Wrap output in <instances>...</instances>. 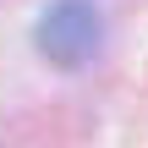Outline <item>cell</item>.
Listing matches in <instances>:
<instances>
[{"instance_id":"6da1fadb","label":"cell","mask_w":148,"mask_h":148,"mask_svg":"<svg viewBox=\"0 0 148 148\" xmlns=\"http://www.w3.org/2000/svg\"><path fill=\"white\" fill-rule=\"evenodd\" d=\"M38 55L49 60V66H60V71H77V66H88L93 60V49H99V11L88 5V0H55L44 16H38Z\"/></svg>"}]
</instances>
